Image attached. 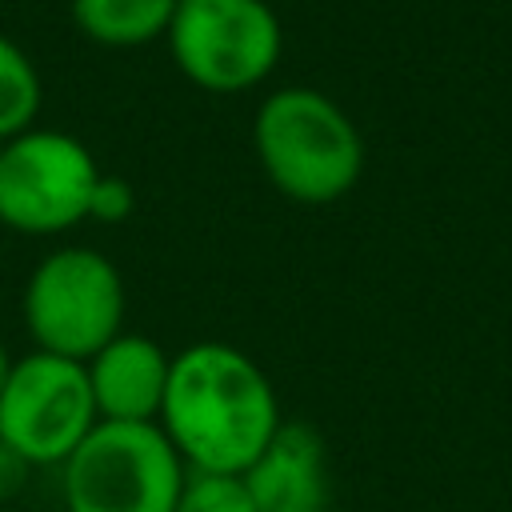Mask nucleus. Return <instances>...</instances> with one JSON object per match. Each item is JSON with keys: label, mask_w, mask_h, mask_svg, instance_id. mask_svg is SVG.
<instances>
[{"label": "nucleus", "mask_w": 512, "mask_h": 512, "mask_svg": "<svg viewBox=\"0 0 512 512\" xmlns=\"http://www.w3.org/2000/svg\"><path fill=\"white\" fill-rule=\"evenodd\" d=\"M176 512H256L252 496L240 476H216V472H188Z\"/></svg>", "instance_id": "12"}, {"label": "nucleus", "mask_w": 512, "mask_h": 512, "mask_svg": "<svg viewBox=\"0 0 512 512\" xmlns=\"http://www.w3.org/2000/svg\"><path fill=\"white\" fill-rule=\"evenodd\" d=\"M0 8H4V0H0Z\"/></svg>", "instance_id": "16"}, {"label": "nucleus", "mask_w": 512, "mask_h": 512, "mask_svg": "<svg viewBox=\"0 0 512 512\" xmlns=\"http://www.w3.org/2000/svg\"><path fill=\"white\" fill-rule=\"evenodd\" d=\"M156 424L188 472L240 476L284 416L272 380L248 352L224 340H196L172 356Z\"/></svg>", "instance_id": "1"}, {"label": "nucleus", "mask_w": 512, "mask_h": 512, "mask_svg": "<svg viewBox=\"0 0 512 512\" xmlns=\"http://www.w3.org/2000/svg\"><path fill=\"white\" fill-rule=\"evenodd\" d=\"M72 24L100 48H144L172 24L176 0H68Z\"/></svg>", "instance_id": "10"}, {"label": "nucleus", "mask_w": 512, "mask_h": 512, "mask_svg": "<svg viewBox=\"0 0 512 512\" xmlns=\"http://www.w3.org/2000/svg\"><path fill=\"white\" fill-rule=\"evenodd\" d=\"M120 268L84 244L52 248L24 284V328L40 352L88 364L108 340L124 332Z\"/></svg>", "instance_id": "3"}, {"label": "nucleus", "mask_w": 512, "mask_h": 512, "mask_svg": "<svg viewBox=\"0 0 512 512\" xmlns=\"http://www.w3.org/2000/svg\"><path fill=\"white\" fill-rule=\"evenodd\" d=\"M8 368H12V356H8V348L0 344V388H4V380H8Z\"/></svg>", "instance_id": "15"}, {"label": "nucleus", "mask_w": 512, "mask_h": 512, "mask_svg": "<svg viewBox=\"0 0 512 512\" xmlns=\"http://www.w3.org/2000/svg\"><path fill=\"white\" fill-rule=\"evenodd\" d=\"M256 512H328L332 472L324 436L304 420H284L264 452L240 472Z\"/></svg>", "instance_id": "8"}, {"label": "nucleus", "mask_w": 512, "mask_h": 512, "mask_svg": "<svg viewBox=\"0 0 512 512\" xmlns=\"http://www.w3.org/2000/svg\"><path fill=\"white\" fill-rule=\"evenodd\" d=\"M164 40L180 76L212 96L252 92L284 52V28L268 0H176Z\"/></svg>", "instance_id": "4"}, {"label": "nucleus", "mask_w": 512, "mask_h": 512, "mask_svg": "<svg viewBox=\"0 0 512 512\" xmlns=\"http://www.w3.org/2000/svg\"><path fill=\"white\" fill-rule=\"evenodd\" d=\"M60 468L64 512H176L188 480L160 424L100 420Z\"/></svg>", "instance_id": "5"}, {"label": "nucleus", "mask_w": 512, "mask_h": 512, "mask_svg": "<svg viewBox=\"0 0 512 512\" xmlns=\"http://www.w3.org/2000/svg\"><path fill=\"white\" fill-rule=\"evenodd\" d=\"M100 164L60 128H28L0 144V224L24 236H60L88 220Z\"/></svg>", "instance_id": "6"}, {"label": "nucleus", "mask_w": 512, "mask_h": 512, "mask_svg": "<svg viewBox=\"0 0 512 512\" xmlns=\"http://www.w3.org/2000/svg\"><path fill=\"white\" fill-rule=\"evenodd\" d=\"M132 204H136V196H132L128 180L100 172V180H96V188H92L88 220H96V224H120V220L132 216Z\"/></svg>", "instance_id": "13"}, {"label": "nucleus", "mask_w": 512, "mask_h": 512, "mask_svg": "<svg viewBox=\"0 0 512 512\" xmlns=\"http://www.w3.org/2000/svg\"><path fill=\"white\" fill-rule=\"evenodd\" d=\"M24 472H28V464H24L12 448H4V444H0V500H8V496L20 488Z\"/></svg>", "instance_id": "14"}, {"label": "nucleus", "mask_w": 512, "mask_h": 512, "mask_svg": "<svg viewBox=\"0 0 512 512\" xmlns=\"http://www.w3.org/2000/svg\"><path fill=\"white\" fill-rule=\"evenodd\" d=\"M96 424L100 412L80 360L40 348L12 360L0 388V444L28 468L64 464Z\"/></svg>", "instance_id": "7"}, {"label": "nucleus", "mask_w": 512, "mask_h": 512, "mask_svg": "<svg viewBox=\"0 0 512 512\" xmlns=\"http://www.w3.org/2000/svg\"><path fill=\"white\" fill-rule=\"evenodd\" d=\"M40 104H44V84L32 56L12 36L0 32V144L36 128Z\"/></svg>", "instance_id": "11"}, {"label": "nucleus", "mask_w": 512, "mask_h": 512, "mask_svg": "<svg viewBox=\"0 0 512 512\" xmlns=\"http://www.w3.org/2000/svg\"><path fill=\"white\" fill-rule=\"evenodd\" d=\"M252 144L268 184L308 208L336 204L364 172L360 128L332 96L308 84H284L260 100Z\"/></svg>", "instance_id": "2"}, {"label": "nucleus", "mask_w": 512, "mask_h": 512, "mask_svg": "<svg viewBox=\"0 0 512 512\" xmlns=\"http://www.w3.org/2000/svg\"><path fill=\"white\" fill-rule=\"evenodd\" d=\"M88 384L100 420L112 424H156L172 356L144 332H120L88 364Z\"/></svg>", "instance_id": "9"}]
</instances>
